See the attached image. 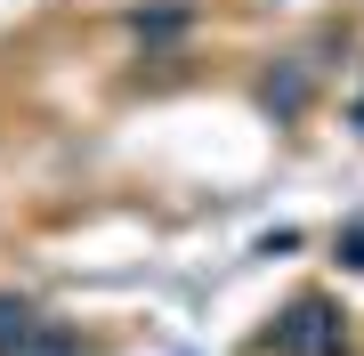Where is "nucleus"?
I'll return each mask as SVG.
<instances>
[{
  "label": "nucleus",
  "mask_w": 364,
  "mask_h": 356,
  "mask_svg": "<svg viewBox=\"0 0 364 356\" xmlns=\"http://www.w3.org/2000/svg\"><path fill=\"white\" fill-rule=\"evenodd\" d=\"M33 356H57V348H49V340H41V348H33Z\"/></svg>",
  "instance_id": "1"
}]
</instances>
